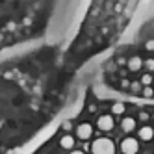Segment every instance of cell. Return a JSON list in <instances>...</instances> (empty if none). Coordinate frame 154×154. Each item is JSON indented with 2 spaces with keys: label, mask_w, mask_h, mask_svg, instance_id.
I'll list each match as a JSON object with an SVG mask.
<instances>
[{
  "label": "cell",
  "mask_w": 154,
  "mask_h": 154,
  "mask_svg": "<svg viewBox=\"0 0 154 154\" xmlns=\"http://www.w3.org/2000/svg\"><path fill=\"white\" fill-rule=\"evenodd\" d=\"M91 152L93 154H115V145H113V141L108 139V137H98V139L93 141Z\"/></svg>",
  "instance_id": "6da1fadb"
},
{
  "label": "cell",
  "mask_w": 154,
  "mask_h": 154,
  "mask_svg": "<svg viewBox=\"0 0 154 154\" xmlns=\"http://www.w3.org/2000/svg\"><path fill=\"white\" fill-rule=\"evenodd\" d=\"M121 150H123V154H137V150H139L137 139H134V137L123 139L121 141Z\"/></svg>",
  "instance_id": "7a4b0ae2"
},
{
  "label": "cell",
  "mask_w": 154,
  "mask_h": 154,
  "mask_svg": "<svg viewBox=\"0 0 154 154\" xmlns=\"http://www.w3.org/2000/svg\"><path fill=\"white\" fill-rule=\"evenodd\" d=\"M113 117L112 115H100L98 117V121H97V126H98V130H102V132H109L113 128Z\"/></svg>",
  "instance_id": "3957f363"
},
{
  "label": "cell",
  "mask_w": 154,
  "mask_h": 154,
  "mask_svg": "<svg viewBox=\"0 0 154 154\" xmlns=\"http://www.w3.org/2000/svg\"><path fill=\"white\" fill-rule=\"evenodd\" d=\"M76 136H78V139H89L93 136V126L89 123H82L78 128H76Z\"/></svg>",
  "instance_id": "277c9868"
},
{
  "label": "cell",
  "mask_w": 154,
  "mask_h": 154,
  "mask_svg": "<svg viewBox=\"0 0 154 154\" xmlns=\"http://www.w3.org/2000/svg\"><path fill=\"white\" fill-rule=\"evenodd\" d=\"M126 65H128V69H130L132 72H136V71H139L143 65H145V61H143L139 56H134V58H130V60H128Z\"/></svg>",
  "instance_id": "5b68a950"
},
{
  "label": "cell",
  "mask_w": 154,
  "mask_h": 154,
  "mask_svg": "<svg viewBox=\"0 0 154 154\" xmlns=\"http://www.w3.org/2000/svg\"><path fill=\"white\" fill-rule=\"evenodd\" d=\"M137 136H139V139H143V141H150V139L154 137V130H152L150 126H143V128H139Z\"/></svg>",
  "instance_id": "8992f818"
},
{
  "label": "cell",
  "mask_w": 154,
  "mask_h": 154,
  "mask_svg": "<svg viewBox=\"0 0 154 154\" xmlns=\"http://www.w3.org/2000/svg\"><path fill=\"white\" fill-rule=\"evenodd\" d=\"M121 128H123L125 132H132L136 128V119L134 117H125L123 123H121Z\"/></svg>",
  "instance_id": "52a82bcc"
},
{
  "label": "cell",
  "mask_w": 154,
  "mask_h": 154,
  "mask_svg": "<svg viewBox=\"0 0 154 154\" xmlns=\"http://www.w3.org/2000/svg\"><path fill=\"white\" fill-rule=\"evenodd\" d=\"M60 145H61V149H72L74 147V137L72 136H63L61 139H60Z\"/></svg>",
  "instance_id": "ba28073f"
},
{
  "label": "cell",
  "mask_w": 154,
  "mask_h": 154,
  "mask_svg": "<svg viewBox=\"0 0 154 154\" xmlns=\"http://www.w3.org/2000/svg\"><path fill=\"white\" fill-rule=\"evenodd\" d=\"M125 109H126V106H125L123 102H115V104L112 106V113H113V115H123Z\"/></svg>",
  "instance_id": "9c48e42d"
},
{
  "label": "cell",
  "mask_w": 154,
  "mask_h": 154,
  "mask_svg": "<svg viewBox=\"0 0 154 154\" xmlns=\"http://www.w3.org/2000/svg\"><path fill=\"white\" fill-rule=\"evenodd\" d=\"M141 84L145 85V87H150V84H152V74H150V72L143 74V76H141Z\"/></svg>",
  "instance_id": "30bf717a"
},
{
  "label": "cell",
  "mask_w": 154,
  "mask_h": 154,
  "mask_svg": "<svg viewBox=\"0 0 154 154\" xmlns=\"http://www.w3.org/2000/svg\"><path fill=\"white\" fill-rule=\"evenodd\" d=\"M141 85H143L141 82H132L130 84V89L134 91V93H137V91H141Z\"/></svg>",
  "instance_id": "8fae6325"
},
{
  "label": "cell",
  "mask_w": 154,
  "mask_h": 154,
  "mask_svg": "<svg viewBox=\"0 0 154 154\" xmlns=\"http://www.w3.org/2000/svg\"><path fill=\"white\" fill-rule=\"evenodd\" d=\"M143 97H147V98L154 97V89L152 87H145V89H143Z\"/></svg>",
  "instance_id": "7c38bea8"
},
{
  "label": "cell",
  "mask_w": 154,
  "mask_h": 154,
  "mask_svg": "<svg viewBox=\"0 0 154 154\" xmlns=\"http://www.w3.org/2000/svg\"><path fill=\"white\" fill-rule=\"evenodd\" d=\"M145 67H147L149 72H152V71H154V60H147V61H145Z\"/></svg>",
  "instance_id": "4fadbf2b"
},
{
  "label": "cell",
  "mask_w": 154,
  "mask_h": 154,
  "mask_svg": "<svg viewBox=\"0 0 154 154\" xmlns=\"http://www.w3.org/2000/svg\"><path fill=\"white\" fill-rule=\"evenodd\" d=\"M145 48H147L149 52H152V50H154V39H150V41H147V43H145Z\"/></svg>",
  "instance_id": "5bb4252c"
},
{
  "label": "cell",
  "mask_w": 154,
  "mask_h": 154,
  "mask_svg": "<svg viewBox=\"0 0 154 154\" xmlns=\"http://www.w3.org/2000/svg\"><path fill=\"white\" fill-rule=\"evenodd\" d=\"M71 128H72V125H71V121H65V123H63V130H65V132H69Z\"/></svg>",
  "instance_id": "9a60e30c"
},
{
  "label": "cell",
  "mask_w": 154,
  "mask_h": 154,
  "mask_svg": "<svg viewBox=\"0 0 154 154\" xmlns=\"http://www.w3.org/2000/svg\"><path fill=\"white\" fill-rule=\"evenodd\" d=\"M139 119H141V121H147V119H149V115H147L145 112H141V113H139Z\"/></svg>",
  "instance_id": "2e32d148"
},
{
  "label": "cell",
  "mask_w": 154,
  "mask_h": 154,
  "mask_svg": "<svg viewBox=\"0 0 154 154\" xmlns=\"http://www.w3.org/2000/svg\"><path fill=\"white\" fill-rule=\"evenodd\" d=\"M71 154H84L82 150H74V152H71Z\"/></svg>",
  "instance_id": "e0dca14e"
}]
</instances>
